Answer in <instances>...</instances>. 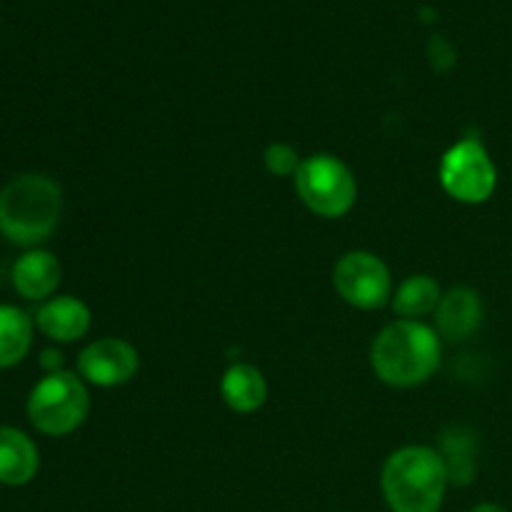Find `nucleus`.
<instances>
[{"instance_id": "nucleus-1", "label": "nucleus", "mask_w": 512, "mask_h": 512, "mask_svg": "<svg viewBox=\"0 0 512 512\" xmlns=\"http://www.w3.org/2000/svg\"><path fill=\"white\" fill-rule=\"evenodd\" d=\"M370 363L383 383L393 388H415L438 370V333L420 320H395L375 338Z\"/></svg>"}, {"instance_id": "nucleus-2", "label": "nucleus", "mask_w": 512, "mask_h": 512, "mask_svg": "<svg viewBox=\"0 0 512 512\" xmlns=\"http://www.w3.org/2000/svg\"><path fill=\"white\" fill-rule=\"evenodd\" d=\"M63 213V193L48 175H18L0 190V233L18 245H38L53 235Z\"/></svg>"}, {"instance_id": "nucleus-3", "label": "nucleus", "mask_w": 512, "mask_h": 512, "mask_svg": "<svg viewBox=\"0 0 512 512\" xmlns=\"http://www.w3.org/2000/svg\"><path fill=\"white\" fill-rule=\"evenodd\" d=\"M380 485L393 512H438L448 488V470L433 448L410 445L385 460Z\"/></svg>"}, {"instance_id": "nucleus-4", "label": "nucleus", "mask_w": 512, "mask_h": 512, "mask_svg": "<svg viewBox=\"0 0 512 512\" xmlns=\"http://www.w3.org/2000/svg\"><path fill=\"white\" fill-rule=\"evenodd\" d=\"M90 398L83 380L73 373H50L40 380L28 398V418L50 438H60L83 425L88 418Z\"/></svg>"}, {"instance_id": "nucleus-5", "label": "nucleus", "mask_w": 512, "mask_h": 512, "mask_svg": "<svg viewBox=\"0 0 512 512\" xmlns=\"http://www.w3.org/2000/svg\"><path fill=\"white\" fill-rule=\"evenodd\" d=\"M300 200L320 218H343L358 198V183L340 158L328 153L310 155L295 173Z\"/></svg>"}, {"instance_id": "nucleus-6", "label": "nucleus", "mask_w": 512, "mask_h": 512, "mask_svg": "<svg viewBox=\"0 0 512 512\" xmlns=\"http://www.w3.org/2000/svg\"><path fill=\"white\" fill-rule=\"evenodd\" d=\"M440 185L458 203H485L498 185V170L485 145L475 138L455 143L440 160Z\"/></svg>"}, {"instance_id": "nucleus-7", "label": "nucleus", "mask_w": 512, "mask_h": 512, "mask_svg": "<svg viewBox=\"0 0 512 512\" xmlns=\"http://www.w3.org/2000/svg\"><path fill=\"white\" fill-rule=\"evenodd\" d=\"M333 283L340 298L360 310L383 308L393 293L388 265L368 250H353L343 255L335 263Z\"/></svg>"}, {"instance_id": "nucleus-8", "label": "nucleus", "mask_w": 512, "mask_h": 512, "mask_svg": "<svg viewBox=\"0 0 512 512\" xmlns=\"http://www.w3.org/2000/svg\"><path fill=\"white\" fill-rule=\"evenodd\" d=\"M138 350L120 338H100L80 353L78 370L98 388H118L138 373Z\"/></svg>"}, {"instance_id": "nucleus-9", "label": "nucleus", "mask_w": 512, "mask_h": 512, "mask_svg": "<svg viewBox=\"0 0 512 512\" xmlns=\"http://www.w3.org/2000/svg\"><path fill=\"white\" fill-rule=\"evenodd\" d=\"M483 300L470 288H453L443 295L438 310H435V323L438 333L448 338L450 343L468 340L483 323Z\"/></svg>"}, {"instance_id": "nucleus-10", "label": "nucleus", "mask_w": 512, "mask_h": 512, "mask_svg": "<svg viewBox=\"0 0 512 512\" xmlns=\"http://www.w3.org/2000/svg\"><path fill=\"white\" fill-rule=\"evenodd\" d=\"M35 323L55 343H75L88 333L90 310L83 300L73 295H60L40 305Z\"/></svg>"}, {"instance_id": "nucleus-11", "label": "nucleus", "mask_w": 512, "mask_h": 512, "mask_svg": "<svg viewBox=\"0 0 512 512\" xmlns=\"http://www.w3.org/2000/svg\"><path fill=\"white\" fill-rule=\"evenodd\" d=\"M60 263L48 250H28L13 265V288L25 300H45L60 283Z\"/></svg>"}, {"instance_id": "nucleus-12", "label": "nucleus", "mask_w": 512, "mask_h": 512, "mask_svg": "<svg viewBox=\"0 0 512 512\" xmlns=\"http://www.w3.org/2000/svg\"><path fill=\"white\" fill-rule=\"evenodd\" d=\"M38 465V448L28 435L15 428H0V483L20 488L35 478Z\"/></svg>"}, {"instance_id": "nucleus-13", "label": "nucleus", "mask_w": 512, "mask_h": 512, "mask_svg": "<svg viewBox=\"0 0 512 512\" xmlns=\"http://www.w3.org/2000/svg\"><path fill=\"white\" fill-rule=\"evenodd\" d=\"M220 395L230 410L248 415L263 408L268 398V383L255 365L238 363L225 370L220 380Z\"/></svg>"}, {"instance_id": "nucleus-14", "label": "nucleus", "mask_w": 512, "mask_h": 512, "mask_svg": "<svg viewBox=\"0 0 512 512\" xmlns=\"http://www.w3.org/2000/svg\"><path fill=\"white\" fill-rule=\"evenodd\" d=\"M33 343V320L15 305H0V370L13 368L28 355Z\"/></svg>"}, {"instance_id": "nucleus-15", "label": "nucleus", "mask_w": 512, "mask_h": 512, "mask_svg": "<svg viewBox=\"0 0 512 512\" xmlns=\"http://www.w3.org/2000/svg\"><path fill=\"white\" fill-rule=\"evenodd\" d=\"M440 300H443V293H440L438 280L430 275H413L400 283L398 293L393 295V308L403 320H418L438 310Z\"/></svg>"}, {"instance_id": "nucleus-16", "label": "nucleus", "mask_w": 512, "mask_h": 512, "mask_svg": "<svg viewBox=\"0 0 512 512\" xmlns=\"http://www.w3.org/2000/svg\"><path fill=\"white\" fill-rule=\"evenodd\" d=\"M443 458L448 483L468 485L475 478V438L465 428H453L443 438Z\"/></svg>"}, {"instance_id": "nucleus-17", "label": "nucleus", "mask_w": 512, "mask_h": 512, "mask_svg": "<svg viewBox=\"0 0 512 512\" xmlns=\"http://www.w3.org/2000/svg\"><path fill=\"white\" fill-rule=\"evenodd\" d=\"M263 163L268 168L270 175L275 178H295L300 168V155L293 145L288 143H270L263 153Z\"/></svg>"}, {"instance_id": "nucleus-18", "label": "nucleus", "mask_w": 512, "mask_h": 512, "mask_svg": "<svg viewBox=\"0 0 512 512\" xmlns=\"http://www.w3.org/2000/svg\"><path fill=\"white\" fill-rule=\"evenodd\" d=\"M428 58H430V65H433L438 73H445V70H450L455 65L458 53H455L453 43H448L443 35H433L428 43Z\"/></svg>"}, {"instance_id": "nucleus-19", "label": "nucleus", "mask_w": 512, "mask_h": 512, "mask_svg": "<svg viewBox=\"0 0 512 512\" xmlns=\"http://www.w3.org/2000/svg\"><path fill=\"white\" fill-rule=\"evenodd\" d=\"M40 365L50 373H60V365H63V355L58 350H43V358H40Z\"/></svg>"}, {"instance_id": "nucleus-20", "label": "nucleus", "mask_w": 512, "mask_h": 512, "mask_svg": "<svg viewBox=\"0 0 512 512\" xmlns=\"http://www.w3.org/2000/svg\"><path fill=\"white\" fill-rule=\"evenodd\" d=\"M470 512H508V510L500 508V505H495V503H483V505H478V508H473Z\"/></svg>"}]
</instances>
